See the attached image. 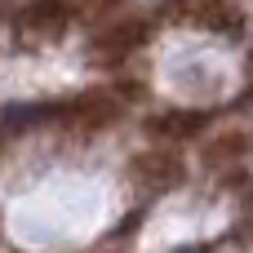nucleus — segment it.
<instances>
[{
    "instance_id": "nucleus-1",
    "label": "nucleus",
    "mask_w": 253,
    "mask_h": 253,
    "mask_svg": "<svg viewBox=\"0 0 253 253\" xmlns=\"http://www.w3.org/2000/svg\"><path fill=\"white\" fill-rule=\"evenodd\" d=\"M67 22H71L67 0H31V4L18 9L13 31H18L22 44H49V40H58L67 31Z\"/></svg>"
},
{
    "instance_id": "nucleus-2",
    "label": "nucleus",
    "mask_w": 253,
    "mask_h": 253,
    "mask_svg": "<svg viewBox=\"0 0 253 253\" xmlns=\"http://www.w3.org/2000/svg\"><path fill=\"white\" fill-rule=\"evenodd\" d=\"M169 18L182 22V27L218 31V36L240 31V9H236L231 0H173V4H169Z\"/></svg>"
},
{
    "instance_id": "nucleus-3",
    "label": "nucleus",
    "mask_w": 253,
    "mask_h": 253,
    "mask_svg": "<svg viewBox=\"0 0 253 253\" xmlns=\"http://www.w3.org/2000/svg\"><path fill=\"white\" fill-rule=\"evenodd\" d=\"M142 40H147V22L142 18H116V22H107L93 36L89 58L102 62V67H111V62H125L133 49H142Z\"/></svg>"
},
{
    "instance_id": "nucleus-4",
    "label": "nucleus",
    "mask_w": 253,
    "mask_h": 253,
    "mask_svg": "<svg viewBox=\"0 0 253 253\" xmlns=\"http://www.w3.org/2000/svg\"><path fill=\"white\" fill-rule=\"evenodd\" d=\"M129 173L142 191H169V187L182 182V160L173 151H142V156H133Z\"/></svg>"
},
{
    "instance_id": "nucleus-5",
    "label": "nucleus",
    "mask_w": 253,
    "mask_h": 253,
    "mask_svg": "<svg viewBox=\"0 0 253 253\" xmlns=\"http://www.w3.org/2000/svg\"><path fill=\"white\" fill-rule=\"evenodd\" d=\"M200 125H205L200 111H169V116H156L151 120V133H160V138H191Z\"/></svg>"
},
{
    "instance_id": "nucleus-6",
    "label": "nucleus",
    "mask_w": 253,
    "mask_h": 253,
    "mask_svg": "<svg viewBox=\"0 0 253 253\" xmlns=\"http://www.w3.org/2000/svg\"><path fill=\"white\" fill-rule=\"evenodd\" d=\"M245 151H249V138H245V133H222L218 142H209L205 160H209V165H227V160H240Z\"/></svg>"
},
{
    "instance_id": "nucleus-7",
    "label": "nucleus",
    "mask_w": 253,
    "mask_h": 253,
    "mask_svg": "<svg viewBox=\"0 0 253 253\" xmlns=\"http://www.w3.org/2000/svg\"><path fill=\"white\" fill-rule=\"evenodd\" d=\"M98 4H107V0H67L71 18H76V13H89V9H98Z\"/></svg>"
},
{
    "instance_id": "nucleus-8",
    "label": "nucleus",
    "mask_w": 253,
    "mask_h": 253,
    "mask_svg": "<svg viewBox=\"0 0 253 253\" xmlns=\"http://www.w3.org/2000/svg\"><path fill=\"white\" fill-rule=\"evenodd\" d=\"M0 13H4V0H0Z\"/></svg>"
}]
</instances>
